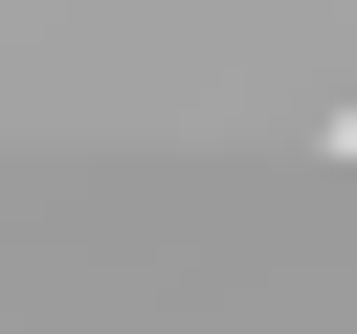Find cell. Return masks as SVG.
I'll return each mask as SVG.
<instances>
[{
	"mask_svg": "<svg viewBox=\"0 0 357 334\" xmlns=\"http://www.w3.org/2000/svg\"><path fill=\"white\" fill-rule=\"evenodd\" d=\"M335 156H357V89H335Z\"/></svg>",
	"mask_w": 357,
	"mask_h": 334,
	"instance_id": "obj_1",
	"label": "cell"
}]
</instances>
